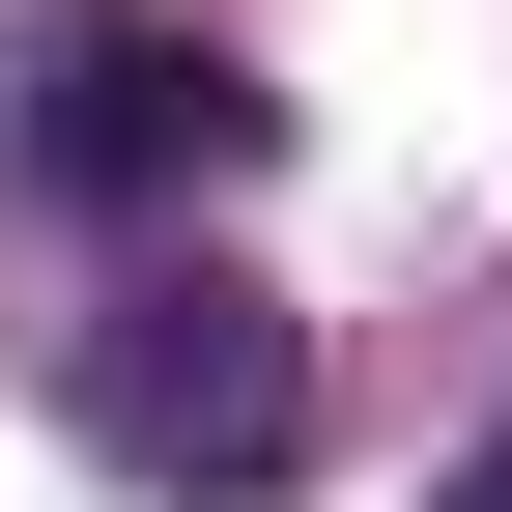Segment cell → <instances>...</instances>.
Here are the masks:
<instances>
[{"instance_id":"cell-2","label":"cell","mask_w":512,"mask_h":512,"mask_svg":"<svg viewBox=\"0 0 512 512\" xmlns=\"http://www.w3.org/2000/svg\"><path fill=\"white\" fill-rule=\"evenodd\" d=\"M0 143H29V200H200V171H256V86H228L200 29H114V0H57Z\"/></svg>"},{"instance_id":"cell-3","label":"cell","mask_w":512,"mask_h":512,"mask_svg":"<svg viewBox=\"0 0 512 512\" xmlns=\"http://www.w3.org/2000/svg\"><path fill=\"white\" fill-rule=\"evenodd\" d=\"M456 512H512V427H484V456H456Z\"/></svg>"},{"instance_id":"cell-1","label":"cell","mask_w":512,"mask_h":512,"mask_svg":"<svg viewBox=\"0 0 512 512\" xmlns=\"http://www.w3.org/2000/svg\"><path fill=\"white\" fill-rule=\"evenodd\" d=\"M57 427H86L114 484H228V512H256V484L313 456V342H285L256 285H171V256H143V285L57 313Z\"/></svg>"}]
</instances>
